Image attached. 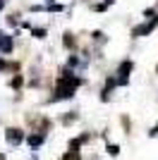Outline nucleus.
Wrapping results in <instances>:
<instances>
[{
	"mask_svg": "<svg viewBox=\"0 0 158 160\" xmlns=\"http://www.w3.org/2000/svg\"><path fill=\"white\" fill-rule=\"evenodd\" d=\"M7 139H10V141L14 143V141H22V134L17 132V129H10V134H7Z\"/></svg>",
	"mask_w": 158,
	"mask_h": 160,
	"instance_id": "f257e3e1",
	"label": "nucleus"
},
{
	"mask_svg": "<svg viewBox=\"0 0 158 160\" xmlns=\"http://www.w3.org/2000/svg\"><path fill=\"white\" fill-rule=\"evenodd\" d=\"M62 160H82V158H79V153L70 151V153H65V155H62Z\"/></svg>",
	"mask_w": 158,
	"mask_h": 160,
	"instance_id": "f03ea898",
	"label": "nucleus"
}]
</instances>
